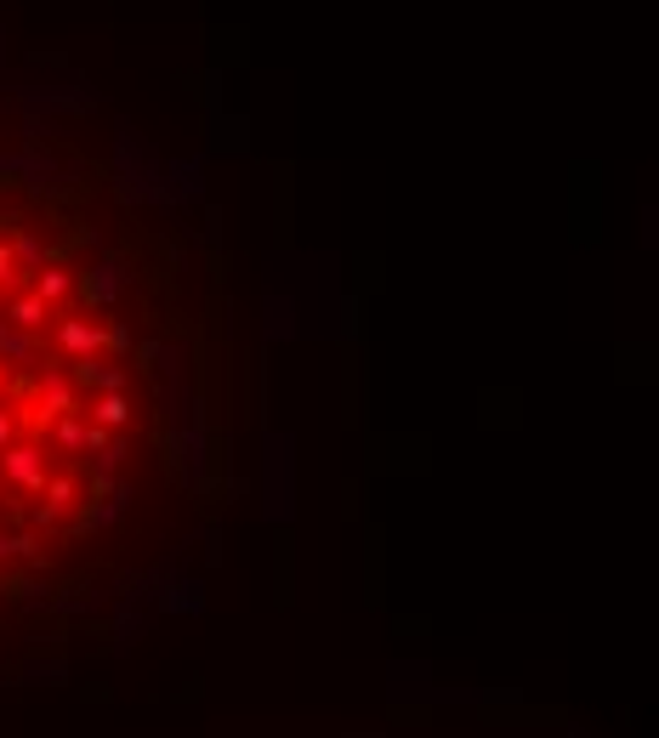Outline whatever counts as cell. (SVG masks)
<instances>
[{
  "label": "cell",
  "mask_w": 659,
  "mask_h": 738,
  "mask_svg": "<svg viewBox=\"0 0 659 738\" xmlns=\"http://www.w3.org/2000/svg\"><path fill=\"white\" fill-rule=\"evenodd\" d=\"M216 290L165 216L0 165V648L103 619L222 477Z\"/></svg>",
  "instance_id": "obj_1"
}]
</instances>
